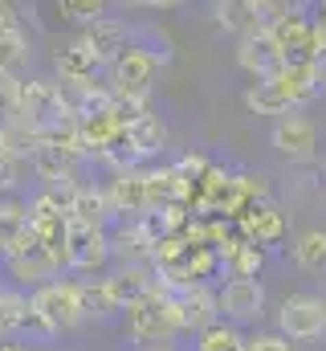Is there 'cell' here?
I'll return each instance as SVG.
<instances>
[{
    "label": "cell",
    "instance_id": "cell-1",
    "mask_svg": "<svg viewBox=\"0 0 326 351\" xmlns=\"http://www.w3.org/2000/svg\"><path fill=\"white\" fill-rule=\"evenodd\" d=\"M62 119H74V94L58 86L53 78H21L16 98H12V119L4 123H21L25 131L41 135L49 127H58Z\"/></svg>",
    "mask_w": 326,
    "mask_h": 351
},
{
    "label": "cell",
    "instance_id": "cell-2",
    "mask_svg": "<svg viewBox=\"0 0 326 351\" xmlns=\"http://www.w3.org/2000/svg\"><path fill=\"white\" fill-rule=\"evenodd\" d=\"M29 306L33 315L45 323L49 335H62V331H74L82 327V302H78V282H66V278H53L37 290H29Z\"/></svg>",
    "mask_w": 326,
    "mask_h": 351
},
{
    "label": "cell",
    "instance_id": "cell-3",
    "mask_svg": "<svg viewBox=\"0 0 326 351\" xmlns=\"http://www.w3.org/2000/svg\"><path fill=\"white\" fill-rule=\"evenodd\" d=\"M167 286L155 282L139 302L127 306V335L139 343V348H151V343H167L175 335V323H171V306H167Z\"/></svg>",
    "mask_w": 326,
    "mask_h": 351
},
{
    "label": "cell",
    "instance_id": "cell-4",
    "mask_svg": "<svg viewBox=\"0 0 326 351\" xmlns=\"http://www.w3.org/2000/svg\"><path fill=\"white\" fill-rule=\"evenodd\" d=\"M110 70H114L110 94H118V98H131V102H147V94H151V86H155V74H160V58H155L151 49L127 45Z\"/></svg>",
    "mask_w": 326,
    "mask_h": 351
},
{
    "label": "cell",
    "instance_id": "cell-5",
    "mask_svg": "<svg viewBox=\"0 0 326 351\" xmlns=\"http://www.w3.org/2000/svg\"><path fill=\"white\" fill-rule=\"evenodd\" d=\"M167 306H171V323L175 331H208L216 323V294L204 286V282H188L179 290L167 294Z\"/></svg>",
    "mask_w": 326,
    "mask_h": 351
},
{
    "label": "cell",
    "instance_id": "cell-6",
    "mask_svg": "<svg viewBox=\"0 0 326 351\" xmlns=\"http://www.w3.org/2000/svg\"><path fill=\"white\" fill-rule=\"evenodd\" d=\"M106 262H110L106 229L82 225V221H66V269L70 274H94Z\"/></svg>",
    "mask_w": 326,
    "mask_h": 351
},
{
    "label": "cell",
    "instance_id": "cell-7",
    "mask_svg": "<svg viewBox=\"0 0 326 351\" xmlns=\"http://www.w3.org/2000/svg\"><path fill=\"white\" fill-rule=\"evenodd\" d=\"M281 339H318L326 331V302L318 294H290L277 311Z\"/></svg>",
    "mask_w": 326,
    "mask_h": 351
},
{
    "label": "cell",
    "instance_id": "cell-8",
    "mask_svg": "<svg viewBox=\"0 0 326 351\" xmlns=\"http://www.w3.org/2000/svg\"><path fill=\"white\" fill-rule=\"evenodd\" d=\"M29 58H33V41L25 33V21L8 4H0V78L21 82Z\"/></svg>",
    "mask_w": 326,
    "mask_h": 351
},
{
    "label": "cell",
    "instance_id": "cell-9",
    "mask_svg": "<svg viewBox=\"0 0 326 351\" xmlns=\"http://www.w3.org/2000/svg\"><path fill=\"white\" fill-rule=\"evenodd\" d=\"M216 311L229 323H257L265 311V286L257 278H229L216 294Z\"/></svg>",
    "mask_w": 326,
    "mask_h": 351
},
{
    "label": "cell",
    "instance_id": "cell-10",
    "mask_svg": "<svg viewBox=\"0 0 326 351\" xmlns=\"http://www.w3.org/2000/svg\"><path fill=\"white\" fill-rule=\"evenodd\" d=\"M74 41H78V45L94 58V62H98V66H114V62H118V53L127 49V25H123L118 16H98V21L82 25Z\"/></svg>",
    "mask_w": 326,
    "mask_h": 351
},
{
    "label": "cell",
    "instance_id": "cell-11",
    "mask_svg": "<svg viewBox=\"0 0 326 351\" xmlns=\"http://www.w3.org/2000/svg\"><path fill=\"white\" fill-rule=\"evenodd\" d=\"M273 147L277 156H286L290 164H310L318 156V127L306 114H286L273 127Z\"/></svg>",
    "mask_w": 326,
    "mask_h": 351
},
{
    "label": "cell",
    "instance_id": "cell-12",
    "mask_svg": "<svg viewBox=\"0 0 326 351\" xmlns=\"http://www.w3.org/2000/svg\"><path fill=\"white\" fill-rule=\"evenodd\" d=\"M53 70H58V86L74 90V94H82V90H94L98 86V74H102V66L82 49L78 41H62L58 49H53Z\"/></svg>",
    "mask_w": 326,
    "mask_h": 351
},
{
    "label": "cell",
    "instance_id": "cell-13",
    "mask_svg": "<svg viewBox=\"0 0 326 351\" xmlns=\"http://www.w3.org/2000/svg\"><path fill=\"white\" fill-rule=\"evenodd\" d=\"M237 66H241L244 74H253L257 82H273L277 70L286 66V58H281L277 41L269 37V29H257V33L241 37V45H237Z\"/></svg>",
    "mask_w": 326,
    "mask_h": 351
},
{
    "label": "cell",
    "instance_id": "cell-14",
    "mask_svg": "<svg viewBox=\"0 0 326 351\" xmlns=\"http://www.w3.org/2000/svg\"><path fill=\"white\" fill-rule=\"evenodd\" d=\"M102 196H106L110 217L118 213V217L139 221V217L147 213V172H139V168H131V172H114V180L102 188Z\"/></svg>",
    "mask_w": 326,
    "mask_h": 351
},
{
    "label": "cell",
    "instance_id": "cell-15",
    "mask_svg": "<svg viewBox=\"0 0 326 351\" xmlns=\"http://www.w3.org/2000/svg\"><path fill=\"white\" fill-rule=\"evenodd\" d=\"M106 241H110V258H118L123 265H143V262H151L160 237H155L151 225L139 217V221H123L114 233H106Z\"/></svg>",
    "mask_w": 326,
    "mask_h": 351
},
{
    "label": "cell",
    "instance_id": "cell-16",
    "mask_svg": "<svg viewBox=\"0 0 326 351\" xmlns=\"http://www.w3.org/2000/svg\"><path fill=\"white\" fill-rule=\"evenodd\" d=\"M273 86H281L294 106H302V102H310V98L323 94V86H326L323 82V66H318V62H286V66L277 70Z\"/></svg>",
    "mask_w": 326,
    "mask_h": 351
},
{
    "label": "cell",
    "instance_id": "cell-17",
    "mask_svg": "<svg viewBox=\"0 0 326 351\" xmlns=\"http://www.w3.org/2000/svg\"><path fill=\"white\" fill-rule=\"evenodd\" d=\"M4 269H8V278L16 282V290H37V286H45V282H53L62 269H58V262L41 250V245H33V250H25V254H16V258H8L4 262Z\"/></svg>",
    "mask_w": 326,
    "mask_h": 351
},
{
    "label": "cell",
    "instance_id": "cell-18",
    "mask_svg": "<svg viewBox=\"0 0 326 351\" xmlns=\"http://www.w3.org/2000/svg\"><path fill=\"white\" fill-rule=\"evenodd\" d=\"M265 8L269 4H257V0H229V4H216V25L225 33H237V37H249L257 29H265Z\"/></svg>",
    "mask_w": 326,
    "mask_h": 351
},
{
    "label": "cell",
    "instance_id": "cell-19",
    "mask_svg": "<svg viewBox=\"0 0 326 351\" xmlns=\"http://www.w3.org/2000/svg\"><path fill=\"white\" fill-rule=\"evenodd\" d=\"M127 139H131V147H135V160L163 156V147H167V123H163L155 110H147V114H139V119L127 127Z\"/></svg>",
    "mask_w": 326,
    "mask_h": 351
},
{
    "label": "cell",
    "instance_id": "cell-20",
    "mask_svg": "<svg viewBox=\"0 0 326 351\" xmlns=\"http://www.w3.org/2000/svg\"><path fill=\"white\" fill-rule=\"evenodd\" d=\"M29 172L37 176L45 188H62V184H74V164L62 156V152H53V147H45L41 139H37V147L29 152Z\"/></svg>",
    "mask_w": 326,
    "mask_h": 351
},
{
    "label": "cell",
    "instance_id": "cell-21",
    "mask_svg": "<svg viewBox=\"0 0 326 351\" xmlns=\"http://www.w3.org/2000/svg\"><path fill=\"white\" fill-rule=\"evenodd\" d=\"M241 233H244V241H253V245H265V241H277L281 233H286V217L265 200V204H253L249 213H244L241 221Z\"/></svg>",
    "mask_w": 326,
    "mask_h": 351
},
{
    "label": "cell",
    "instance_id": "cell-22",
    "mask_svg": "<svg viewBox=\"0 0 326 351\" xmlns=\"http://www.w3.org/2000/svg\"><path fill=\"white\" fill-rule=\"evenodd\" d=\"M29 233V200L0 196V262L16 250V241Z\"/></svg>",
    "mask_w": 326,
    "mask_h": 351
},
{
    "label": "cell",
    "instance_id": "cell-23",
    "mask_svg": "<svg viewBox=\"0 0 326 351\" xmlns=\"http://www.w3.org/2000/svg\"><path fill=\"white\" fill-rule=\"evenodd\" d=\"M106 286H110V294H114L118 311H127L131 302H139V298L155 286V278H151L143 265H123V269H114V274L106 278Z\"/></svg>",
    "mask_w": 326,
    "mask_h": 351
},
{
    "label": "cell",
    "instance_id": "cell-24",
    "mask_svg": "<svg viewBox=\"0 0 326 351\" xmlns=\"http://www.w3.org/2000/svg\"><path fill=\"white\" fill-rule=\"evenodd\" d=\"M78 302H82V319H94V323H102V319H110L118 311L106 278H86V282H78Z\"/></svg>",
    "mask_w": 326,
    "mask_h": 351
},
{
    "label": "cell",
    "instance_id": "cell-25",
    "mask_svg": "<svg viewBox=\"0 0 326 351\" xmlns=\"http://www.w3.org/2000/svg\"><path fill=\"white\" fill-rule=\"evenodd\" d=\"M29 319V294L16 286H0V343L16 339Z\"/></svg>",
    "mask_w": 326,
    "mask_h": 351
},
{
    "label": "cell",
    "instance_id": "cell-26",
    "mask_svg": "<svg viewBox=\"0 0 326 351\" xmlns=\"http://www.w3.org/2000/svg\"><path fill=\"white\" fill-rule=\"evenodd\" d=\"M244 106L253 110V114H277V119H286V114H294L298 106L286 98V90L273 86V82H257V86L244 90Z\"/></svg>",
    "mask_w": 326,
    "mask_h": 351
},
{
    "label": "cell",
    "instance_id": "cell-27",
    "mask_svg": "<svg viewBox=\"0 0 326 351\" xmlns=\"http://www.w3.org/2000/svg\"><path fill=\"white\" fill-rule=\"evenodd\" d=\"M70 221H82V225H98V229H106L110 208H106L102 188H82V184H78V192H74V200H70Z\"/></svg>",
    "mask_w": 326,
    "mask_h": 351
},
{
    "label": "cell",
    "instance_id": "cell-28",
    "mask_svg": "<svg viewBox=\"0 0 326 351\" xmlns=\"http://www.w3.org/2000/svg\"><path fill=\"white\" fill-rule=\"evenodd\" d=\"M294 262L306 274H326V229H306L294 241Z\"/></svg>",
    "mask_w": 326,
    "mask_h": 351
},
{
    "label": "cell",
    "instance_id": "cell-29",
    "mask_svg": "<svg viewBox=\"0 0 326 351\" xmlns=\"http://www.w3.org/2000/svg\"><path fill=\"white\" fill-rule=\"evenodd\" d=\"M196 351H244V335L233 323H212L208 331H200Z\"/></svg>",
    "mask_w": 326,
    "mask_h": 351
},
{
    "label": "cell",
    "instance_id": "cell-30",
    "mask_svg": "<svg viewBox=\"0 0 326 351\" xmlns=\"http://www.w3.org/2000/svg\"><path fill=\"white\" fill-rule=\"evenodd\" d=\"M53 12H58L62 21L90 25V21H98V16H106V4H102V0H62V4H53Z\"/></svg>",
    "mask_w": 326,
    "mask_h": 351
},
{
    "label": "cell",
    "instance_id": "cell-31",
    "mask_svg": "<svg viewBox=\"0 0 326 351\" xmlns=\"http://www.w3.org/2000/svg\"><path fill=\"white\" fill-rule=\"evenodd\" d=\"M21 172H25V160L0 152V196H12V188L21 184Z\"/></svg>",
    "mask_w": 326,
    "mask_h": 351
},
{
    "label": "cell",
    "instance_id": "cell-32",
    "mask_svg": "<svg viewBox=\"0 0 326 351\" xmlns=\"http://www.w3.org/2000/svg\"><path fill=\"white\" fill-rule=\"evenodd\" d=\"M244 351H290V339H281L277 331H265V335L244 339Z\"/></svg>",
    "mask_w": 326,
    "mask_h": 351
},
{
    "label": "cell",
    "instance_id": "cell-33",
    "mask_svg": "<svg viewBox=\"0 0 326 351\" xmlns=\"http://www.w3.org/2000/svg\"><path fill=\"white\" fill-rule=\"evenodd\" d=\"M0 351H33V348H25V343H12V339H8V343H0Z\"/></svg>",
    "mask_w": 326,
    "mask_h": 351
},
{
    "label": "cell",
    "instance_id": "cell-34",
    "mask_svg": "<svg viewBox=\"0 0 326 351\" xmlns=\"http://www.w3.org/2000/svg\"><path fill=\"white\" fill-rule=\"evenodd\" d=\"M143 351H179L175 343H151V348H143Z\"/></svg>",
    "mask_w": 326,
    "mask_h": 351
},
{
    "label": "cell",
    "instance_id": "cell-35",
    "mask_svg": "<svg viewBox=\"0 0 326 351\" xmlns=\"http://www.w3.org/2000/svg\"><path fill=\"white\" fill-rule=\"evenodd\" d=\"M0 286H4V282H0Z\"/></svg>",
    "mask_w": 326,
    "mask_h": 351
}]
</instances>
